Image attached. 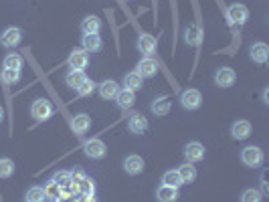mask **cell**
<instances>
[{
    "label": "cell",
    "instance_id": "14",
    "mask_svg": "<svg viewBox=\"0 0 269 202\" xmlns=\"http://www.w3.org/2000/svg\"><path fill=\"white\" fill-rule=\"evenodd\" d=\"M138 49H140V53H144L146 57H152V55L156 53V38H154L152 34H148V32H142V34L138 36Z\"/></svg>",
    "mask_w": 269,
    "mask_h": 202
},
{
    "label": "cell",
    "instance_id": "20",
    "mask_svg": "<svg viewBox=\"0 0 269 202\" xmlns=\"http://www.w3.org/2000/svg\"><path fill=\"white\" fill-rule=\"evenodd\" d=\"M116 103H118V107L120 109H132L136 103V93L134 91H130V89H120V93L116 95Z\"/></svg>",
    "mask_w": 269,
    "mask_h": 202
},
{
    "label": "cell",
    "instance_id": "9",
    "mask_svg": "<svg viewBox=\"0 0 269 202\" xmlns=\"http://www.w3.org/2000/svg\"><path fill=\"white\" fill-rule=\"evenodd\" d=\"M235 81H237V73H235L231 67H221V69H217V73H215V83H217L219 87H223V89L233 87Z\"/></svg>",
    "mask_w": 269,
    "mask_h": 202
},
{
    "label": "cell",
    "instance_id": "21",
    "mask_svg": "<svg viewBox=\"0 0 269 202\" xmlns=\"http://www.w3.org/2000/svg\"><path fill=\"white\" fill-rule=\"evenodd\" d=\"M81 30H83V34H99V30H102V20H99L95 14H89V16L83 18Z\"/></svg>",
    "mask_w": 269,
    "mask_h": 202
},
{
    "label": "cell",
    "instance_id": "24",
    "mask_svg": "<svg viewBox=\"0 0 269 202\" xmlns=\"http://www.w3.org/2000/svg\"><path fill=\"white\" fill-rule=\"evenodd\" d=\"M178 176H180V180H182V184H190V182H194L196 180V168L190 164V162H186V164H182V166H178Z\"/></svg>",
    "mask_w": 269,
    "mask_h": 202
},
{
    "label": "cell",
    "instance_id": "15",
    "mask_svg": "<svg viewBox=\"0 0 269 202\" xmlns=\"http://www.w3.org/2000/svg\"><path fill=\"white\" fill-rule=\"evenodd\" d=\"M231 136H233V140H247L249 136H251V124L247 122V119H239V122H235L233 126H231Z\"/></svg>",
    "mask_w": 269,
    "mask_h": 202
},
{
    "label": "cell",
    "instance_id": "28",
    "mask_svg": "<svg viewBox=\"0 0 269 202\" xmlns=\"http://www.w3.org/2000/svg\"><path fill=\"white\" fill-rule=\"evenodd\" d=\"M87 77H85V73L83 71H69L67 73V77H65V83L71 87V89H77L83 81H85Z\"/></svg>",
    "mask_w": 269,
    "mask_h": 202
},
{
    "label": "cell",
    "instance_id": "23",
    "mask_svg": "<svg viewBox=\"0 0 269 202\" xmlns=\"http://www.w3.org/2000/svg\"><path fill=\"white\" fill-rule=\"evenodd\" d=\"M156 200L158 202H176L178 200V188H172V186L160 184L158 190H156Z\"/></svg>",
    "mask_w": 269,
    "mask_h": 202
},
{
    "label": "cell",
    "instance_id": "33",
    "mask_svg": "<svg viewBox=\"0 0 269 202\" xmlns=\"http://www.w3.org/2000/svg\"><path fill=\"white\" fill-rule=\"evenodd\" d=\"M0 79H2L4 83H8V85L18 83V81H20V71H16V69H4V67H2V71H0Z\"/></svg>",
    "mask_w": 269,
    "mask_h": 202
},
{
    "label": "cell",
    "instance_id": "17",
    "mask_svg": "<svg viewBox=\"0 0 269 202\" xmlns=\"http://www.w3.org/2000/svg\"><path fill=\"white\" fill-rule=\"evenodd\" d=\"M118 93H120V85L114 79H106L104 83H99V95H102V99L112 101V99H116Z\"/></svg>",
    "mask_w": 269,
    "mask_h": 202
},
{
    "label": "cell",
    "instance_id": "27",
    "mask_svg": "<svg viewBox=\"0 0 269 202\" xmlns=\"http://www.w3.org/2000/svg\"><path fill=\"white\" fill-rule=\"evenodd\" d=\"M43 192H45V198L47 200H51V202H55L59 196H61V188H59V184L55 182V180H49L45 186H43Z\"/></svg>",
    "mask_w": 269,
    "mask_h": 202
},
{
    "label": "cell",
    "instance_id": "4",
    "mask_svg": "<svg viewBox=\"0 0 269 202\" xmlns=\"http://www.w3.org/2000/svg\"><path fill=\"white\" fill-rule=\"evenodd\" d=\"M83 152H85V156L91 158V160H102V158H106V154H108V146H106L99 138H91V140H87V142L83 144Z\"/></svg>",
    "mask_w": 269,
    "mask_h": 202
},
{
    "label": "cell",
    "instance_id": "2",
    "mask_svg": "<svg viewBox=\"0 0 269 202\" xmlns=\"http://www.w3.org/2000/svg\"><path fill=\"white\" fill-rule=\"evenodd\" d=\"M263 160H265V154H263V150L257 148V146H247V148H243V152H241V162H243L245 166H249V168H259V166L263 164Z\"/></svg>",
    "mask_w": 269,
    "mask_h": 202
},
{
    "label": "cell",
    "instance_id": "38",
    "mask_svg": "<svg viewBox=\"0 0 269 202\" xmlns=\"http://www.w3.org/2000/svg\"><path fill=\"white\" fill-rule=\"evenodd\" d=\"M77 202H97V200H95V196H81Z\"/></svg>",
    "mask_w": 269,
    "mask_h": 202
},
{
    "label": "cell",
    "instance_id": "10",
    "mask_svg": "<svg viewBox=\"0 0 269 202\" xmlns=\"http://www.w3.org/2000/svg\"><path fill=\"white\" fill-rule=\"evenodd\" d=\"M249 57L253 63L257 65H265L269 59V47L265 43H253L251 49H249Z\"/></svg>",
    "mask_w": 269,
    "mask_h": 202
},
{
    "label": "cell",
    "instance_id": "5",
    "mask_svg": "<svg viewBox=\"0 0 269 202\" xmlns=\"http://www.w3.org/2000/svg\"><path fill=\"white\" fill-rule=\"evenodd\" d=\"M227 18H229L231 24H245L247 18H249V10H247L245 4L235 2V4H231V6L227 8Z\"/></svg>",
    "mask_w": 269,
    "mask_h": 202
},
{
    "label": "cell",
    "instance_id": "1",
    "mask_svg": "<svg viewBox=\"0 0 269 202\" xmlns=\"http://www.w3.org/2000/svg\"><path fill=\"white\" fill-rule=\"evenodd\" d=\"M53 111H55V107H53V103L49 101V99H37V101H32V105H30V115L35 117V122H49L51 117H53Z\"/></svg>",
    "mask_w": 269,
    "mask_h": 202
},
{
    "label": "cell",
    "instance_id": "22",
    "mask_svg": "<svg viewBox=\"0 0 269 202\" xmlns=\"http://www.w3.org/2000/svg\"><path fill=\"white\" fill-rule=\"evenodd\" d=\"M150 109H152V113L154 115H168V111H170V99H168V95H158L154 101H152V105H150Z\"/></svg>",
    "mask_w": 269,
    "mask_h": 202
},
{
    "label": "cell",
    "instance_id": "25",
    "mask_svg": "<svg viewBox=\"0 0 269 202\" xmlns=\"http://www.w3.org/2000/svg\"><path fill=\"white\" fill-rule=\"evenodd\" d=\"M142 85H144V79L136 73V71H132V73H128L126 77H124V89H130V91H140L142 89Z\"/></svg>",
    "mask_w": 269,
    "mask_h": 202
},
{
    "label": "cell",
    "instance_id": "12",
    "mask_svg": "<svg viewBox=\"0 0 269 202\" xmlns=\"http://www.w3.org/2000/svg\"><path fill=\"white\" fill-rule=\"evenodd\" d=\"M71 130H73L77 136L87 134V132L91 130V117H89L87 113H77V115H73V119H71Z\"/></svg>",
    "mask_w": 269,
    "mask_h": 202
},
{
    "label": "cell",
    "instance_id": "8",
    "mask_svg": "<svg viewBox=\"0 0 269 202\" xmlns=\"http://www.w3.org/2000/svg\"><path fill=\"white\" fill-rule=\"evenodd\" d=\"M71 71H83L87 65H89V53L83 51V49H73L69 59H67Z\"/></svg>",
    "mask_w": 269,
    "mask_h": 202
},
{
    "label": "cell",
    "instance_id": "30",
    "mask_svg": "<svg viewBox=\"0 0 269 202\" xmlns=\"http://www.w3.org/2000/svg\"><path fill=\"white\" fill-rule=\"evenodd\" d=\"M79 194L81 196H95V182H93V178L85 176L83 180H79Z\"/></svg>",
    "mask_w": 269,
    "mask_h": 202
},
{
    "label": "cell",
    "instance_id": "34",
    "mask_svg": "<svg viewBox=\"0 0 269 202\" xmlns=\"http://www.w3.org/2000/svg\"><path fill=\"white\" fill-rule=\"evenodd\" d=\"M14 174V162L10 158H0V178L6 180Z\"/></svg>",
    "mask_w": 269,
    "mask_h": 202
},
{
    "label": "cell",
    "instance_id": "36",
    "mask_svg": "<svg viewBox=\"0 0 269 202\" xmlns=\"http://www.w3.org/2000/svg\"><path fill=\"white\" fill-rule=\"evenodd\" d=\"M95 85H97V83H93L91 79H85V81L77 87V93H79L81 97H87V95H91V93L95 91Z\"/></svg>",
    "mask_w": 269,
    "mask_h": 202
},
{
    "label": "cell",
    "instance_id": "32",
    "mask_svg": "<svg viewBox=\"0 0 269 202\" xmlns=\"http://www.w3.org/2000/svg\"><path fill=\"white\" fill-rule=\"evenodd\" d=\"M45 192L41 186H30L26 190V196H24V202H45Z\"/></svg>",
    "mask_w": 269,
    "mask_h": 202
},
{
    "label": "cell",
    "instance_id": "16",
    "mask_svg": "<svg viewBox=\"0 0 269 202\" xmlns=\"http://www.w3.org/2000/svg\"><path fill=\"white\" fill-rule=\"evenodd\" d=\"M203 41V28L198 24H188L184 30V43L188 47H198Z\"/></svg>",
    "mask_w": 269,
    "mask_h": 202
},
{
    "label": "cell",
    "instance_id": "11",
    "mask_svg": "<svg viewBox=\"0 0 269 202\" xmlns=\"http://www.w3.org/2000/svg\"><path fill=\"white\" fill-rule=\"evenodd\" d=\"M144 168H146V162H144V158L138 156V154H132V156H128V158L124 160V170H126L130 176L142 174Z\"/></svg>",
    "mask_w": 269,
    "mask_h": 202
},
{
    "label": "cell",
    "instance_id": "6",
    "mask_svg": "<svg viewBox=\"0 0 269 202\" xmlns=\"http://www.w3.org/2000/svg\"><path fill=\"white\" fill-rule=\"evenodd\" d=\"M158 69H160V65H158V61H156L154 57H144V59L138 63L136 73H138L142 79H150V77H156Z\"/></svg>",
    "mask_w": 269,
    "mask_h": 202
},
{
    "label": "cell",
    "instance_id": "39",
    "mask_svg": "<svg viewBox=\"0 0 269 202\" xmlns=\"http://www.w3.org/2000/svg\"><path fill=\"white\" fill-rule=\"evenodd\" d=\"M263 103H269V89H263Z\"/></svg>",
    "mask_w": 269,
    "mask_h": 202
},
{
    "label": "cell",
    "instance_id": "35",
    "mask_svg": "<svg viewBox=\"0 0 269 202\" xmlns=\"http://www.w3.org/2000/svg\"><path fill=\"white\" fill-rule=\"evenodd\" d=\"M261 200H263V194L259 190H255V188H247L241 194V202H261Z\"/></svg>",
    "mask_w": 269,
    "mask_h": 202
},
{
    "label": "cell",
    "instance_id": "40",
    "mask_svg": "<svg viewBox=\"0 0 269 202\" xmlns=\"http://www.w3.org/2000/svg\"><path fill=\"white\" fill-rule=\"evenodd\" d=\"M2 119H4V109H2V105H0V124H2Z\"/></svg>",
    "mask_w": 269,
    "mask_h": 202
},
{
    "label": "cell",
    "instance_id": "13",
    "mask_svg": "<svg viewBox=\"0 0 269 202\" xmlns=\"http://www.w3.org/2000/svg\"><path fill=\"white\" fill-rule=\"evenodd\" d=\"M184 158H186L190 164L205 160V146L198 144V142H190V144H186V146H184Z\"/></svg>",
    "mask_w": 269,
    "mask_h": 202
},
{
    "label": "cell",
    "instance_id": "37",
    "mask_svg": "<svg viewBox=\"0 0 269 202\" xmlns=\"http://www.w3.org/2000/svg\"><path fill=\"white\" fill-rule=\"evenodd\" d=\"M71 178H73V182L79 184V180L85 178V172H83V170H73V172H71Z\"/></svg>",
    "mask_w": 269,
    "mask_h": 202
},
{
    "label": "cell",
    "instance_id": "31",
    "mask_svg": "<svg viewBox=\"0 0 269 202\" xmlns=\"http://www.w3.org/2000/svg\"><path fill=\"white\" fill-rule=\"evenodd\" d=\"M162 184L172 186V188H180V186H182V180H180V176H178L176 170H168V172H164V176H162Z\"/></svg>",
    "mask_w": 269,
    "mask_h": 202
},
{
    "label": "cell",
    "instance_id": "7",
    "mask_svg": "<svg viewBox=\"0 0 269 202\" xmlns=\"http://www.w3.org/2000/svg\"><path fill=\"white\" fill-rule=\"evenodd\" d=\"M200 103H203V95H200V91H196V89H186V91L180 93V105H182L184 109L194 111V109L200 107Z\"/></svg>",
    "mask_w": 269,
    "mask_h": 202
},
{
    "label": "cell",
    "instance_id": "19",
    "mask_svg": "<svg viewBox=\"0 0 269 202\" xmlns=\"http://www.w3.org/2000/svg\"><path fill=\"white\" fill-rule=\"evenodd\" d=\"M81 45H83V51H87V53H99L104 47V41L99 34H83Z\"/></svg>",
    "mask_w": 269,
    "mask_h": 202
},
{
    "label": "cell",
    "instance_id": "3",
    "mask_svg": "<svg viewBox=\"0 0 269 202\" xmlns=\"http://www.w3.org/2000/svg\"><path fill=\"white\" fill-rule=\"evenodd\" d=\"M22 43V30L18 26H6L2 32H0V45L4 49H14Z\"/></svg>",
    "mask_w": 269,
    "mask_h": 202
},
{
    "label": "cell",
    "instance_id": "26",
    "mask_svg": "<svg viewBox=\"0 0 269 202\" xmlns=\"http://www.w3.org/2000/svg\"><path fill=\"white\" fill-rule=\"evenodd\" d=\"M22 63H24L22 55H18V53H8V55L4 57L2 67H4V69H16V71H20V69H22Z\"/></svg>",
    "mask_w": 269,
    "mask_h": 202
},
{
    "label": "cell",
    "instance_id": "18",
    "mask_svg": "<svg viewBox=\"0 0 269 202\" xmlns=\"http://www.w3.org/2000/svg\"><path fill=\"white\" fill-rule=\"evenodd\" d=\"M128 130H130L132 134H136V136L144 134V132L148 130V119H146L142 113L130 115V117H128Z\"/></svg>",
    "mask_w": 269,
    "mask_h": 202
},
{
    "label": "cell",
    "instance_id": "29",
    "mask_svg": "<svg viewBox=\"0 0 269 202\" xmlns=\"http://www.w3.org/2000/svg\"><path fill=\"white\" fill-rule=\"evenodd\" d=\"M53 180L59 184L61 190H69V186H71V182H73L71 172H67V170H59V172L53 176Z\"/></svg>",
    "mask_w": 269,
    "mask_h": 202
}]
</instances>
